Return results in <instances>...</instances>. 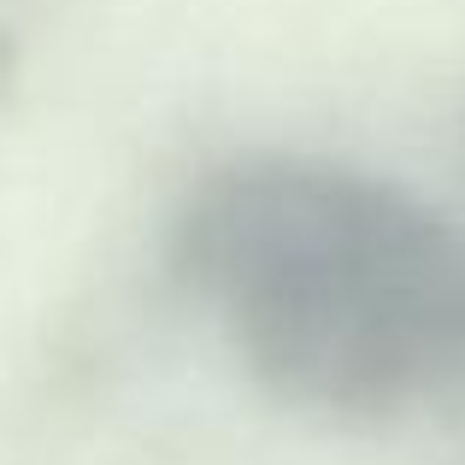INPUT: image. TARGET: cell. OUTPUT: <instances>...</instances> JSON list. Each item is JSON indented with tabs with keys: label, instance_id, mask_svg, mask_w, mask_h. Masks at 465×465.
I'll list each match as a JSON object with an SVG mask.
<instances>
[{
	"label": "cell",
	"instance_id": "cell-1",
	"mask_svg": "<svg viewBox=\"0 0 465 465\" xmlns=\"http://www.w3.org/2000/svg\"><path fill=\"white\" fill-rule=\"evenodd\" d=\"M177 272L289 407L389 419L465 383V236L389 177L230 159L183 206Z\"/></svg>",
	"mask_w": 465,
	"mask_h": 465
},
{
	"label": "cell",
	"instance_id": "cell-2",
	"mask_svg": "<svg viewBox=\"0 0 465 465\" xmlns=\"http://www.w3.org/2000/svg\"><path fill=\"white\" fill-rule=\"evenodd\" d=\"M460 395H465V383H460Z\"/></svg>",
	"mask_w": 465,
	"mask_h": 465
}]
</instances>
